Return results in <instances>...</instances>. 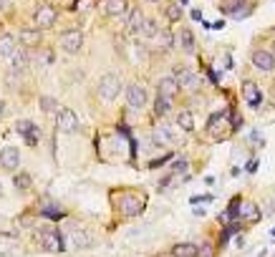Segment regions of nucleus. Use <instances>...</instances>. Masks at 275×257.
Here are the masks:
<instances>
[{"label": "nucleus", "mask_w": 275, "mask_h": 257, "mask_svg": "<svg viewBox=\"0 0 275 257\" xmlns=\"http://www.w3.org/2000/svg\"><path fill=\"white\" fill-rule=\"evenodd\" d=\"M142 209H144V197H139V194H124V199H121V204H119V212L124 214V217H136V214H142Z\"/></svg>", "instance_id": "6e6552de"}, {"label": "nucleus", "mask_w": 275, "mask_h": 257, "mask_svg": "<svg viewBox=\"0 0 275 257\" xmlns=\"http://www.w3.org/2000/svg\"><path fill=\"white\" fill-rule=\"evenodd\" d=\"M3 114H6V101L0 99V116H3Z\"/></svg>", "instance_id": "f704fd0d"}, {"label": "nucleus", "mask_w": 275, "mask_h": 257, "mask_svg": "<svg viewBox=\"0 0 275 257\" xmlns=\"http://www.w3.org/2000/svg\"><path fill=\"white\" fill-rule=\"evenodd\" d=\"M184 169H187V159H182V161L174 164V172H184Z\"/></svg>", "instance_id": "72a5a7b5"}, {"label": "nucleus", "mask_w": 275, "mask_h": 257, "mask_svg": "<svg viewBox=\"0 0 275 257\" xmlns=\"http://www.w3.org/2000/svg\"><path fill=\"white\" fill-rule=\"evenodd\" d=\"M56 21H58V11H56L51 3H43V6H38V11H36V16H33V23H36L33 28L46 31V28H53Z\"/></svg>", "instance_id": "423d86ee"}, {"label": "nucleus", "mask_w": 275, "mask_h": 257, "mask_svg": "<svg viewBox=\"0 0 275 257\" xmlns=\"http://www.w3.org/2000/svg\"><path fill=\"white\" fill-rule=\"evenodd\" d=\"M56 126H58V131H63V134H76L79 129H81V121H79V116H76V111H71L68 106H61L58 111H56Z\"/></svg>", "instance_id": "20e7f679"}, {"label": "nucleus", "mask_w": 275, "mask_h": 257, "mask_svg": "<svg viewBox=\"0 0 275 257\" xmlns=\"http://www.w3.org/2000/svg\"><path fill=\"white\" fill-rule=\"evenodd\" d=\"M272 96H275V86H272Z\"/></svg>", "instance_id": "4c0bfd02"}, {"label": "nucleus", "mask_w": 275, "mask_h": 257, "mask_svg": "<svg viewBox=\"0 0 275 257\" xmlns=\"http://www.w3.org/2000/svg\"><path fill=\"white\" fill-rule=\"evenodd\" d=\"M41 214H48V217H53V219H58V217H63V212H61L58 207H51V202H48L46 207H41Z\"/></svg>", "instance_id": "473e14b6"}, {"label": "nucleus", "mask_w": 275, "mask_h": 257, "mask_svg": "<svg viewBox=\"0 0 275 257\" xmlns=\"http://www.w3.org/2000/svg\"><path fill=\"white\" fill-rule=\"evenodd\" d=\"M6 8V0H0V11H3Z\"/></svg>", "instance_id": "c9c22d12"}, {"label": "nucleus", "mask_w": 275, "mask_h": 257, "mask_svg": "<svg viewBox=\"0 0 275 257\" xmlns=\"http://www.w3.org/2000/svg\"><path fill=\"white\" fill-rule=\"evenodd\" d=\"M157 94L159 96H164V99H177V94H179V83L174 81V76H164V78H159L157 81Z\"/></svg>", "instance_id": "2eb2a0df"}, {"label": "nucleus", "mask_w": 275, "mask_h": 257, "mask_svg": "<svg viewBox=\"0 0 275 257\" xmlns=\"http://www.w3.org/2000/svg\"><path fill=\"white\" fill-rule=\"evenodd\" d=\"M26 61H28L26 51H16V53L11 56V68H13V71H18V68H23V66H26Z\"/></svg>", "instance_id": "7c9ffc66"}, {"label": "nucleus", "mask_w": 275, "mask_h": 257, "mask_svg": "<svg viewBox=\"0 0 275 257\" xmlns=\"http://www.w3.org/2000/svg\"><path fill=\"white\" fill-rule=\"evenodd\" d=\"M154 144H157V146H172V144H174L172 129L164 126V124H159V126L154 129Z\"/></svg>", "instance_id": "4be33fe9"}, {"label": "nucleus", "mask_w": 275, "mask_h": 257, "mask_svg": "<svg viewBox=\"0 0 275 257\" xmlns=\"http://www.w3.org/2000/svg\"><path fill=\"white\" fill-rule=\"evenodd\" d=\"M157 33H159V23H157V18H147V21H144V28H142V36L154 38Z\"/></svg>", "instance_id": "c85d7f7f"}, {"label": "nucleus", "mask_w": 275, "mask_h": 257, "mask_svg": "<svg viewBox=\"0 0 275 257\" xmlns=\"http://www.w3.org/2000/svg\"><path fill=\"white\" fill-rule=\"evenodd\" d=\"M16 53V38L13 36H0V58H8Z\"/></svg>", "instance_id": "b1692460"}, {"label": "nucleus", "mask_w": 275, "mask_h": 257, "mask_svg": "<svg viewBox=\"0 0 275 257\" xmlns=\"http://www.w3.org/2000/svg\"><path fill=\"white\" fill-rule=\"evenodd\" d=\"M16 131H18L31 146H36V144L41 141V129H38V124H33V121H28V119H21V121L16 124Z\"/></svg>", "instance_id": "9b49d317"}, {"label": "nucleus", "mask_w": 275, "mask_h": 257, "mask_svg": "<svg viewBox=\"0 0 275 257\" xmlns=\"http://www.w3.org/2000/svg\"><path fill=\"white\" fill-rule=\"evenodd\" d=\"M240 219L247 222V224L257 222V219H260V207H257L255 202H242V204H240Z\"/></svg>", "instance_id": "6ab92c4d"}, {"label": "nucleus", "mask_w": 275, "mask_h": 257, "mask_svg": "<svg viewBox=\"0 0 275 257\" xmlns=\"http://www.w3.org/2000/svg\"><path fill=\"white\" fill-rule=\"evenodd\" d=\"M240 94H242V101H245L250 109H260V104H262V94H260V86H257L255 81H242Z\"/></svg>", "instance_id": "9d476101"}, {"label": "nucleus", "mask_w": 275, "mask_h": 257, "mask_svg": "<svg viewBox=\"0 0 275 257\" xmlns=\"http://www.w3.org/2000/svg\"><path fill=\"white\" fill-rule=\"evenodd\" d=\"M13 184H16V189H18V192H28V189H31V184H33V179H31V174L21 172V174H16V177H13Z\"/></svg>", "instance_id": "bb28decb"}, {"label": "nucleus", "mask_w": 275, "mask_h": 257, "mask_svg": "<svg viewBox=\"0 0 275 257\" xmlns=\"http://www.w3.org/2000/svg\"><path fill=\"white\" fill-rule=\"evenodd\" d=\"M119 91H121V78L116 73H104L99 78V99L104 104H111L119 96Z\"/></svg>", "instance_id": "f257e3e1"}, {"label": "nucleus", "mask_w": 275, "mask_h": 257, "mask_svg": "<svg viewBox=\"0 0 275 257\" xmlns=\"http://www.w3.org/2000/svg\"><path fill=\"white\" fill-rule=\"evenodd\" d=\"M177 124H179V129L182 131H194V116H192V111H179L177 114Z\"/></svg>", "instance_id": "a878e982"}, {"label": "nucleus", "mask_w": 275, "mask_h": 257, "mask_svg": "<svg viewBox=\"0 0 275 257\" xmlns=\"http://www.w3.org/2000/svg\"><path fill=\"white\" fill-rule=\"evenodd\" d=\"M270 53H272V56H275V41H272V48H270Z\"/></svg>", "instance_id": "e433bc0d"}, {"label": "nucleus", "mask_w": 275, "mask_h": 257, "mask_svg": "<svg viewBox=\"0 0 275 257\" xmlns=\"http://www.w3.org/2000/svg\"><path fill=\"white\" fill-rule=\"evenodd\" d=\"M172 104H174L172 99H164V96H159V94H157V99H154V114L162 119L164 114H169V111H172Z\"/></svg>", "instance_id": "393cba45"}, {"label": "nucleus", "mask_w": 275, "mask_h": 257, "mask_svg": "<svg viewBox=\"0 0 275 257\" xmlns=\"http://www.w3.org/2000/svg\"><path fill=\"white\" fill-rule=\"evenodd\" d=\"M144 21H147V16H144L139 8H134V11H131V16H129V26H126V28H129V33H131V36H142Z\"/></svg>", "instance_id": "aec40b11"}, {"label": "nucleus", "mask_w": 275, "mask_h": 257, "mask_svg": "<svg viewBox=\"0 0 275 257\" xmlns=\"http://www.w3.org/2000/svg\"><path fill=\"white\" fill-rule=\"evenodd\" d=\"M245 3H247V0H222V3H220V11L227 13V16H235V18H245V16L250 13V8L242 11Z\"/></svg>", "instance_id": "dca6fc26"}, {"label": "nucleus", "mask_w": 275, "mask_h": 257, "mask_svg": "<svg viewBox=\"0 0 275 257\" xmlns=\"http://www.w3.org/2000/svg\"><path fill=\"white\" fill-rule=\"evenodd\" d=\"M197 257H215L212 242H202V244H197Z\"/></svg>", "instance_id": "2f4dec72"}, {"label": "nucleus", "mask_w": 275, "mask_h": 257, "mask_svg": "<svg viewBox=\"0 0 275 257\" xmlns=\"http://www.w3.org/2000/svg\"><path fill=\"white\" fill-rule=\"evenodd\" d=\"M126 104H129L131 111H144V109H147V104H149L147 89H144L139 81H131V83L126 86Z\"/></svg>", "instance_id": "f03ea898"}, {"label": "nucleus", "mask_w": 275, "mask_h": 257, "mask_svg": "<svg viewBox=\"0 0 275 257\" xmlns=\"http://www.w3.org/2000/svg\"><path fill=\"white\" fill-rule=\"evenodd\" d=\"M68 239H71V244L74 247H91L94 244V239H91V234L86 232V229H76V227H68Z\"/></svg>", "instance_id": "f3484780"}, {"label": "nucleus", "mask_w": 275, "mask_h": 257, "mask_svg": "<svg viewBox=\"0 0 275 257\" xmlns=\"http://www.w3.org/2000/svg\"><path fill=\"white\" fill-rule=\"evenodd\" d=\"M172 254L174 257H197V244L194 242H179L172 247Z\"/></svg>", "instance_id": "5701e85b"}, {"label": "nucleus", "mask_w": 275, "mask_h": 257, "mask_svg": "<svg viewBox=\"0 0 275 257\" xmlns=\"http://www.w3.org/2000/svg\"><path fill=\"white\" fill-rule=\"evenodd\" d=\"M250 61H252V66H255L260 73H270V71H275V56H272L270 51H265V48H255Z\"/></svg>", "instance_id": "1a4fd4ad"}, {"label": "nucleus", "mask_w": 275, "mask_h": 257, "mask_svg": "<svg viewBox=\"0 0 275 257\" xmlns=\"http://www.w3.org/2000/svg\"><path fill=\"white\" fill-rule=\"evenodd\" d=\"M101 11H104V16H109V18H119V16L126 13V0H104V3H101Z\"/></svg>", "instance_id": "a211bd4d"}, {"label": "nucleus", "mask_w": 275, "mask_h": 257, "mask_svg": "<svg viewBox=\"0 0 275 257\" xmlns=\"http://www.w3.org/2000/svg\"><path fill=\"white\" fill-rule=\"evenodd\" d=\"M164 16H167L169 23H179V18H182V8H179V3H167Z\"/></svg>", "instance_id": "cd10ccee"}, {"label": "nucleus", "mask_w": 275, "mask_h": 257, "mask_svg": "<svg viewBox=\"0 0 275 257\" xmlns=\"http://www.w3.org/2000/svg\"><path fill=\"white\" fill-rule=\"evenodd\" d=\"M174 81L179 83V91H197L199 89V76L192 71V68H187V66H179L177 71H174Z\"/></svg>", "instance_id": "0eeeda50"}, {"label": "nucleus", "mask_w": 275, "mask_h": 257, "mask_svg": "<svg viewBox=\"0 0 275 257\" xmlns=\"http://www.w3.org/2000/svg\"><path fill=\"white\" fill-rule=\"evenodd\" d=\"M177 46L184 51V53H194V33L189 28H179V36H177Z\"/></svg>", "instance_id": "412c9836"}, {"label": "nucleus", "mask_w": 275, "mask_h": 257, "mask_svg": "<svg viewBox=\"0 0 275 257\" xmlns=\"http://www.w3.org/2000/svg\"><path fill=\"white\" fill-rule=\"evenodd\" d=\"M58 46H61L63 53L76 56V53L84 48V33H81L79 28H74V31H63V33L58 36Z\"/></svg>", "instance_id": "7ed1b4c3"}, {"label": "nucleus", "mask_w": 275, "mask_h": 257, "mask_svg": "<svg viewBox=\"0 0 275 257\" xmlns=\"http://www.w3.org/2000/svg\"><path fill=\"white\" fill-rule=\"evenodd\" d=\"M38 104H41V109H43L46 114H56V111L61 109V106H58V101H56L53 96H41V101H38Z\"/></svg>", "instance_id": "c756f323"}, {"label": "nucleus", "mask_w": 275, "mask_h": 257, "mask_svg": "<svg viewBox=\"0 0 275 257\" xmlns=\"http://www.w3.org/2000/svg\"><path fill=\"white\" fill-rule=\"evenodd\" d=\"M38 242L43 244V249L46 252H63V237H61V232L56 229V227H43L41 232H38Z\"/></svg>", "instance_id": "39448f33"}, {"label": "nucleus", "mask_w": 275, "mask_h": 257, "mask_svg": "<svg viewBox=\"0 0 275 257\" xmlns=\"http://www.w3.org/2000/svg\"><path fill=\"white\" fill-rule=\"evenodd\" d=\"M18 164H21V151L16 146H6L0 151V166L6 172H18Z\"/></svg>", "instance_id": "f8f14e48"}, {"label": "nucleus", "mask_w": 275, "mask_h": 257, "mask_svg": "<svg viewBox=\"0 0 275 257\" xmlns=\"http://www.w3.org/2000/svg\"><path fill=\"white\" fill-rule=\"evenodd\" d=\"M18 41H21L23 48H36V46H41L43 33H41L38 28H21V31H18Z\"/></svg>", "instance_id": "4468645a"}, {"label": "nucleus", "mask_w": 275, "mask_h": 257, "mask_svg": "<svg viewBox=\"0 0 275 257\" xmlns=\"http://www.w3.org/2000/svg\"><path fill=\"white\" fill-rule=\"evenodd\" d=\"M152 41H154V48H157L159 53L172 51V48H174V43H177V38H174V33H172L169 28H159V33H157Z\"/></svg>", "instance_id": "ddd939ff"}]
</instances>
